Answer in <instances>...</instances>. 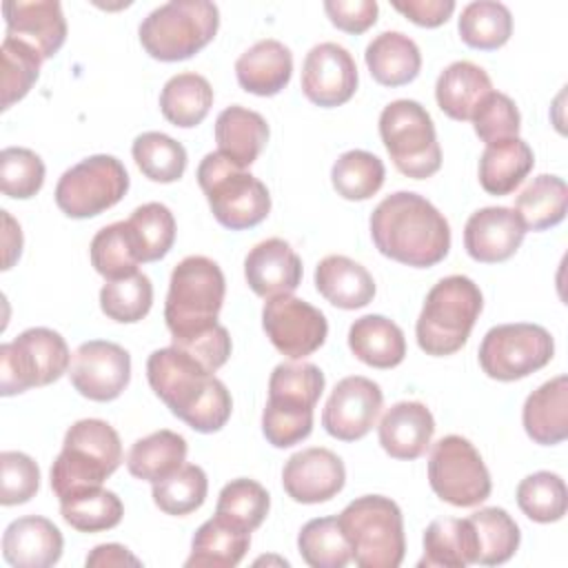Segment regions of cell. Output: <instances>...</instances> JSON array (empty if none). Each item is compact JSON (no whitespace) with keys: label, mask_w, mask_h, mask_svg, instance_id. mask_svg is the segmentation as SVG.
<instances>
[{"label":"cell","mask_w":568,"mask_h":568,"mask_svg":"<svg viewBox=\"0 0 568 568\" xmlns=\"http://www.w3.org/2000/svg\"><path fill=\"white\" fill-rule=\"evenodd\" d=\"M146 379L169 410L197 433H217L231 417L233 399L224 382L173 344L149 355Z\"/></svg>","instance_id":"cell-1"},{"label":"cell","mask_w":568,"mask_h":568,"mask_svg":"<svg viewBox=\"0 0 568 568\" xmlns=\"http://www.w3.org/2000/svg\"><path fill=\"white\" fill-rule=\"evenodd\" d=\"M371 237L382 255L415 268L435 266L450 251L448 220L413 191L390 193L375 206Z\"/></svg>","instance_id":"cell-2"},{"label":"cell","mask_w":568,"mask_h":568,"mask_svg":"<svg viewBox=\"0 0 568 568\" xmlns=\"http://www.w3.org/2000/svg\"><path fill=\"white\" fill-rule=\"evenodd\" d=\"M122 464L118 430L104 419H78L69 426L62 450L51 466V490L60 501L87 490L102 488V481Z\"/></svg>","instance_id":"cell-3"},{"label":"cell","mask_w":568,"mask_h":568,"mask_svg":"<svg viewBox=\"0 0 568 568\" xmlns=\"http://www.w3.org/2000/svg\"><path fill=\"white\" fill-rule=\"evenodd\" d=\"M481 308V291L470 277H442L428 291L415 324L419 348L433 357L457 353L468 342Z\"/></svg>","instance_id":"cell-4"},{"label":"cell","mask_w":568,"mask_h":568,"mask_svg":"<svg viewBox=\"0 0 568 568\" xmlns=\"http://www.w3.org/2000/svg\"><path fill=\"white\" fill-rule=\"evenodd\" d=\"M224 293V273L211 257L189 255L175 264L164 302V320L171 339L180 342L215 326Z\"/></svg>","instance_id":"cell-5"},{"label":"cell","mask_w":568,"mask_h":568,"mask_svg":"<svg viewBox=\"0 0 568 568\" xmlns=\"http://www.w3.org/2000/svg\"><path fill=\"white\" fill-rule=\"evenodd\" d=\"M337 521L351 546V559L359 568H397L404 561V517L390 497H357Z\"/></svg>","instance_id":"cell-6"},{"label":"cell","mask_w":568,"mask_h":568,"mask_svg":"<svg viewBox=\"0 0 568 568\" xmlns=\"http://www.w3.org/2000/svg\"><path fill=\"white\" fill-rule=\"evenodd\" d=\"M217 27V4L209 0H171L140 22L138 36L151 58L178 62L202 51L215 38Z\"/></svg>","instance_id":"cell-7"},{"label":"cell","mask_w":568,"mask_h":568,"mask_svg":"<svg viewBox=\"0 0 568 568\" xmlns=\"http://www.w3.org/2000/svg\"><path fill=\"white\" fill-rule=\"evenodd\" d=\"M197 184L206 195L213 217L231 231L253 229L264 222L271 211L266 184L217 151L202 158Z\"/></svg>","instance_id":"cell-8"},{"label":"cell","mask_w":568,"mask_h":568,"mask_svg":"<svg viewBox=\"0 0 568 568\" xmlns=\"http://www.w3.org/2000/svg\"><path fill=\"white\" fill-rule=\"evenodd\" d=\"M379 135L402 175L424 180L439 171L442 149L435 124L417 100L388 102L379 115Z\"/></svg>","instance_id":"cell-9"},{"label":"cell","mask_w":568,"mask_h":568,"mask_svg":"<svg viewBox=\"0 0 568 568\" xmlns=\"http://www.w3.org/2000/svg\"><path fill=\"white\" fill-rule=\"evenodd\" d=\"M71 366L64 337L44 326L22 331L0 346V395L11 397L29 388L58 382Z\"/></svg>","instance_id":"cell-10"},{"label":"cell","mask_w":568,"mask_h":568,"mask_svg":"<svg viewBox=\"0 0 568 568\" xmlns=\"http://www.w3.org/2000/svg\"><path fill=\"white\" fill-rule=\"evenodd\" d=\"M129 191L124 164L106 153L89 155L67 169L55 184L58 209L75 220H87L115 206Z\"/></svg>","instance_id":"cell-11"},{"label":"cell","mask_w":568,"mask_h":568,"mask_svg":"<svg viewBox=\"0 0 568 568\" xmlns=\"http://www.w3.org/2000/svg\"><path fill=\"white\" fill-rule=\"evenodd\" d=\"M428 484L442 501L457 508H473L486 501L493 490L479 450L462 435H446L433 444Z\"/></svg>","instance_id":"cell-12"},{"label":"cell","mask_w":568,"mask_h":568,"mask_svg":"<svg viewBox=\"0 0 568 568\" xmlns=\"http://www.w3.org/2000/svg\"><path fill=\"white\" fill-rule=\"evenodd\" d=\"M555 355L552 335L528 322L497 324L479 344V366L497 382L524 379L535 371H541Z\"/></svg>","instance_id":"cell-13"},{"label":"cell","mask_w":568,"mask_h":568,"mask_svg":"<svg viewBox=\"0 0 568 568\" xmlns=\"http://www.w3.org/2000/svg\"><path fill=\"white\" fill-rule=\"evenodd\" d=\"M262 328L271 344L288 359L313 355L328 335L324 313L293 295L266 300L262 308Z\"/></svg>","instance_id":"cell-14"},{"label":"cell","mask_w":568,"mask_h":568,"mask_svg":"<svg viewBox=\"0 0 568 568\" xmlns=\"http://www.w3.org/2000/svg\"><path fill=\"white\" fill-rule=\"evenodd\" d=\"M69 379L91 402L118 399L131 379V355L115 342L89 339L75 348Z\"/></svg>","instance_id":"cell-15"},{"label":"cell","mask_w":568,"mask_h":568,"mask_svg":"<svg viewBox=\"0 0 568 568\" xmlns=\"http://www.w3.org/2000/svg\"><path fill=\"white\" fill-rule=\"evenodd\" d=\"M382 404L384 395L377 382L362 375L344 377L326 399L322 426L339 442H357L375 426Z\"/></svg>","instance_id":"cell-16"},{"label":"cell","mask_w":568,"mask_h":568,"mask_svg":"<svg viewBox=\"0 0 568 568\" xmlns=\"http://www.w3.org/2000/svg\"><path fill=\"white\" fill-rule=\"evenodd\" d=\"M357 64L337 42L315 44L302 64L304 95L324 109L346 104L357 91Z\"/></svg>","instance_id":"cell-17"},{"label":"cell","mask_w":568,"mask_h":568,"mask_svg":"<svg viewBox=\"0 0 568 568\" xmlns=\"http://www.w3.org/2000/svg\"><path fill=\"white\" fill-rule=\"evenodd\" d=\"M344 462L322 446L297 450L282 468V486L297 504L328 501L344 488Z\"/></svg>","instance_id":"cell-18"},{"label":"cell","mask_w":568,"mask_h":568,"mask_svg":"<svg viewBox=\"0 0 568 568\" xmlns=\"http://www.w3.org/2000/svg\"><path fill=\"white\" fill-rule=\"evenodd\" d=\"M7 38L31 47L42 60L53 58L67 40V20L58 0H11L2 4Z\"/></svg>","instance_id":"cell-19"},{"label":"cell","mask_w":568,"mask_h":568,"mask_svg":"<svg viewBox=\"0 0 568 568\" xmlns=\"http://www.w3.org/2000/svg\"><path fill=\"white\" fill-rule=\"evenodd\" d=\"M526 229L515 209L484 206L475 211L464 226V248L481 264L510 260L521 246Z\"/></svg>","instance_id":"cell-20"},{"label":"cell","mask_w":568,"mask_h":568,"mask_svg":"<svg viewBox=\"0 0 568 568\" xmlns=\"http://www.w3.org/2000/svg\"><path fill=\"white\" fill-rule=\"evenodd\" d=\"M244 277L251 291L264 300L291 295L302 282V260L288 242L268 237L248 251Z\"/></svg>","instance_id":"cell-21"},{"label":"cell","mask_w":568,"mask_h":568,"mask_svg":"<svg viewBox=\"0 0 568 568\" xmlns=\"http://www.w3.org/2000/svg\"><path fill=\"white\" fill-rule=\"evenodd\" d=\"M62 548L60 528L40 515L13 519L2 535V557L16 568H49L60 561Z\"/></svg>","instance_id":"cell-22"},{"label":"cell","mask_w":568,"mask_h":568,"mask_svg":"<svg viewBox=\"0 0 568 568\" xmlns=\"http://www.w3.org/2000/svg\"><path fill=\"white\" fill-rule=\"evenodd\" d=\"M433 435L435 419L422 402L393 404L377 426V437L386 455L406 462L422 457L430 446Z\"/></svg>","instance_id":"cell-23"},{"label":"cell","mask_w":568,"mask_h":568,"mask_svg":"<svg viewBox=\"0 0 568 568\" xmlns=\"http://www.w3.org/2000/svg\"><path fill=\"white\" fill-rule=\"evenodd\" d=\"M293 53L280 40L266 38L248 47L235 62L240 87L253 95H277L291 80Z\"/></svg>","instance_id":"cell-24"},{"label":"cell","mask_w":568,"mask_h":568,"mask_svg":"<svg viewBox=\"0 0 568 568\" xmlns=\"http://www.w3.org/2000/svg\"><path fill=\"white\" fill-rule=\"evenodd\" d=\"M526 435L541 446L561 444L568 437V377L557 375L532 390L521 410Z\"/></svg>","instance_id":"cell-25"},{"label":"cell","mask_w":568,"mask_h":568,"mask_svg":"<svg viewBox=\"0 0 568 568\" xmlns=\"http://www.w3.org/2000/svg\"><path fill=\"white\" fill-rule=\"evenodd\" d=\"M251 546V530L222 517L213 515L206 519L191 539V555L186 568H233L237 566Z\"/></svg>","instance_id":"cell-26"},{"label":"cell","mask_w":568,"mask_h":568,"mask_svg":"<svg viewBox=\"0 0 568 568\" xmlns=\"http://www.w3.org/2000/svg\"><path fill=\"white\" fill-rule=\"evenodd\" d=\"M315 288L320 295L344 311H355L373 302L375 280L359 262L346 255H326L315 266Z\"/></svg>","instance_id":"cell-27"},{"label":"cell","mask_w":568,"mask_h":568,"mask_svg":"<svg viewBox=\"0 0 568 568\" xmlns=\"http://www.w3.org/2000/svg\"><path fill=\"white\" fill-rule=\"evenodd\" d=\"M215 142L220 155L246 169L268 142V124L257 111L231 104L215 120Z\"/></svg>","instance_id":"cell-28"},{"label":"cell","mask_w":568,"mask_h":568,"mask_svg":"<svg viewBox=\"0 0 568 568\" xmlns=\"http://www.w3.org/2000/svg\"><path fill=\"white\" fill-rule=\"evenodd\" d=\"M373 80L382 87H404L419 75L422 53L415 40L402 31H382L364 53Z\"/></svg>","instance_id":"cell-29"},{"label":"cell","mask_w":568,"mask_h":568,"mask_svg":"<svg viewBox=\"0 0 568 568\" xmlns=\"http://www.w3.org/2000/svg\"><path fill=\"white\" fill-rule=\"evenodd\" d=\"M493 91L488 73L470 60L450 62L435 82L437 106L453 120L466 122L477 104Z\"/></svg>","instance_id":"cell-30"},{"label":"cell","mask_w":568,"mask_h":568,"mask_svg":"<svg viewBox=\"0 0 568 568\" xmlns=\"http://www.w3.org/2000/svg\"><path fill=\"white\" fill-rule=\"evenodd\" d=\"M535 153L526 140L508 138L486 144L479 158V184L490 195H510L532 171Z\"/></svg>","instance_id":"cell-31"},{"label":"cell","mask_w":568,"mask_h":568,"mask_svg":"<svg viewBox=\"0 0 568 568\" xmlns=\"http://www.w3.org/2000/svg\"><path fill=\"white\" fill-rule=\"evenodd\" d=\"M348 348L373 368H395L406 357L404 331L384 315H362L348 328Z\"/></svg>","instance_id":"cell-32"},{"label":"cell","mask_w":568,"mask_h":568,"mask_svg":"<svg viewBox=\"0 0 568 568\" xmlns=\"http://www.w3.org/2000/svg\"><path fill=\"white\" fill-rule=\"evenodd\" d=\"M477 546L473 526L466 519L444 517L433 519L424 530V557L419 559V568L424 566H442V568H464L475 564Z\"/></svg>","instance_id":"cell-33"},{"label":"cell","mask_w":568,"mask_h":568,"mask_svg":"<svg viewBox=\"0 0 568 568\" xmlns=\"http://www.w3.org/2000/svg\"><path fill=\"white\" fill-rule=\"evenodd\" d=\"M186 439L169 428L140 437L126 455V468L135 479L158 481L186 462Z\"/></svg>","instance_id":"cell-34"},{"label":"cell","mask_w":568,"mask_h":568,"mask_svg":"<svg viewBox=\"0 0 568 568\" xmlns=\"http://www.w3.org/2000/svg\"><path fill=\"white\" fill-rule=\"evenodd\" d=\"M213 106V89L200 73H178L160 91L162 115L180 129L197 126Z\"/></svg>","instance_id":"cell-35"},{"label":"cell","mask_w":568,"mask_h":568,"mask_svg":"<svg viewBox=\"0 0 568 568\" xmlns=\"http://www.w3.org/2000/svg\"><path fill=\"white\" fill-rule=\"evenodd\" d=\"M568 186L559 175L532 178L515 200V211L526 231H546L566 217Z\"/></svg>","instance_id":"cell-36"},{"label":"cell","mask_w":568,"mask_h":568,"mask_svg":"<svg viewBox=\"0 0 568 568\" xmlns=\"http://www.w3.org/2000/svg\"><path fill=\"white\" fill-rule=\"evenodd\" d=\"M475 535L477 557L475 564L479 566H499L506 564L519 548L521 532L517 521L497 506L479 508L468 517Z\"/></svg>","instance_id":"cell-37"},{"label":"cell","mask_w":568,"mask_h":568,"mask_svg":"<svg viewBox=\"0 0 568 568\" xmlns=\"http://www.w3.org/2000/svg\"><path fill=\"white\" fill-rule=\"evenodd\" d=\"M457 29L464 44L479 51H493L510 40L513 13L504 2L475 0L462 9Z\"/></svg>","instance_id":"cell-38"},{"label":"cell","mask_w":568,"mask_h":568,"mask_svg":"<svg viewBox=\"0 0 568 568\" xmlns=\"http://www.w3.org/2000/svg\"><path fill=\"white\" fill-rule=\"evenodd\" d=\"M133 160L151 182H178L186 171V149L162 131L140 133L131 144Z\"/></svg>","instance_id":"cell-39"},{"label":"cell","mask_w":568,"mask_h":568,"mask_svg":"<svg viewBox=\"0 0 568 568\" xmlns=\"http://www.w3.org/2000/svg\"><path fill=\"white\" fill-rule=\"evenodd\" d=\"M126 224L135 244L138 260L142 264L162 260L175 242V217L171 209L160 202H146L138 206Z\"/></svg>","instance_id":"cell-40"},{"label":"cell","mask_w":568,"mask_h":568,"mask_svg":"<svg viewBox=\"0 0 568 568\" xmlns=\"http://www.w3.org/2000/svg\"><path fill=\"white\" fill-rule=\"evenodd\" d=\"M384 178V162L377 155L362 149L342 153L331 169L333 189L337 191V195L353 202L373 197L382 189Z\"/></svg>","instance_id":"cell-41"},{"label":"cell","mask_w":568,"mask_h":568,"mask_svg":"<svg viewBox=\"0 0 568 568\" xmlns=\"http://www.w3.org/2000/svg\"><path fill=\"white\" fill-rule=\"evenodd\" d=\"M91 266L109 282L138 273V253L126 220L102 226L89 246Z\"/></svg>","instance_id":"cell-42"},{"label":"cell","mask_w":568,"mask_h":568,"mask_svg":"<svg viewBox=\"0 0 568 568\" xmlns=\"http://www.w3.org/2000/svg\"><path fill=\"white\" fill-rule=\"evenodd\" d=\"M209 493L206 473L195 464H182L171 475L153 481V504L173 517H184L197 510Z\"/></svg>","instance_id":"cell-43"},{"label":"cell","mask_w":568,"mask_h":568,"mask_svg":"<svg viewBox=\"0 0 568 568\" xmlns=\"http://www.w3.org/2000/svg\"><path fill=\"white\" fill-rule=\"evenodd\" d=\"M515 497L519 510L537 524L559 521L568 508L566 481L561 479V475L550 470H537L524 477L517 486Z\"/></svg>","instance_id":"cell-44"},{"label":"cell","mask_w":568,"mask_h":568,"mask_svg":"<svg viewBox=\"0 0 568 568\" xmlns=\"http://www.w3.org/2000/svg\"><path fill=\"white\" fill-rule=\"evenodd\" d=\"M302 559L311 568H344L351 561V546L337 517H315L297 535Z\"/></svg>","instance_id":"cell-45"},{"label":"cell","mask_w":568,"mask_h":568,"mask_svg":"<svg viewBox=\"0 0 568 568\" xmlns=\"http://www.w3.org/2000/svg\"><path fill=\"white\" fill-rule=\"evenodd\" d=\"M60 515L80 532H102L122 521L124 506L113 490L95 488L60 501Z\"/></svg>","instance_id":"cell-46"},{"label":"cell","mask_w":568,"mask_h":568,"mask_svg":"<svg viewBox=\"0 0 568 568\" xmlns=\"http://www.w3.org/2000/svg\"><path fill=\"white\" fill-rule=\"evenodd\" d=\"M153 304V284L149 275L133 273L120 280H109L100 291L102 313L120 324H135L149 315Z\"/></svg>","instance_id":"cell-47"},{"label":"cell","mask_w":568,"mask_h":568,"mask_svg":"<svg viewBox=\"0 0 568 568\" xmlns=\"http://www.w3.org/2000/svg\"><path fill=\"white\" fill-rule=\"evenodd\" d=\"M271 508V497L266 488L248 477L231 479L217 495L215 513L248 528L251 532L262 526Z\"/></svg>","instance_id":"cell-48"},{"label":"cell","mask_w":568,"mask_h":568,"mask_svg":"<svg viewBox=\"0 0 568 568\" xmlns=\"http://www.w3.org/2000/svg\"><path fill=\"white\" fill-rule=\"evenodd\" d=\"M324 373L311 362H282L268 377V397L315 408L324 393Z\"/></svg>","instance_id":"cell-49"},{"label":"cell","mask_w":568,"mask_h":568,"mask_svg":"<svg viewBox=\"0 0 568 568\" xmlns=\"http://www.w3.org/2000/svg\"><path fill=\"white\" fill-rule=\"evenodd\" d=\"M2 58V109L22 100L36 84L42 67V58L20 40L7 38L0 47Z\"/></svg>","instance_id":"cell-50"},{"label":"cell","mask_w":568,"mask_h":568,"mask_svg":"<svg viewBox=\"0 0 568 568\" xmlns=\"http://www.w3.org/2000/svg\"><path fill=\"white\" fill-rule=\"evenodd\" d=\"M44 184L42 158L24 146H7L0 151V186L13 200L33 197Z\"/></svg>","instance_id":"cell-51"},{"label":"cell","mask_w":568,"mask_h":568,"mask_svg":"<svg viewBox=\"0 0 568 568\" xmlns=\"http://www.w3.org/2000/svg\"><path fill=\"white\" fill-rule=\"evenodd\" d=\"M313 430V408L280 399L266 402L262 410V433L275 448H291L306 439Z\"/></svg>","instance_id":"cell-52"},{"label":"cell","mask_w":568,"mask_h":568,"mask_svg":"<svg viewBox=\"0 0 568 568\" xmlns=\"http://www.w3.org/2000/svg\"><path fill=\"white\" fill-rule=\"evenodd\" d=\"M473 129L477 138L486 144L517 138L519 126H521V115L517 104L499 91H490L475 109L473 118Z\"/></svg>","instance_id":"cell-53"},{"label":"cell","mask_w":568,"mask_h":568,"mask_svg":"<svg viewBox=\"0 0 568 568\" xmlns=\"http://www.w3.org/2000/svg\"><path fill=\"white\" fill-rule=\"evenodd\" d=\"M40 488V468L33 457L20 450L0 453V504L18 506L36 497Z\"/></svg>","instance_id":"cell-54"},{"label":"cell","mask_w":568,"mask_h":568,"mask_svg":"<svg viewBox=\"0 0 568 568\" xmlns=\"http://www.w3.org/2000/svg\"><path fill=\"white\" fill-rule=\"evenodd\" d=\"M173 346L186 351L191 357H195L209 373H215L217 368H222L231 355V335L229 331L217 322L215 326L193 335V337H186V339H180V342H173Z\"/></svg>","instance_id":"cell-55"},{"label":"cell","mask_w":568,"mask_h":568,"mask_svg":"<svg viewBox=\"0 0 568 568\" xmlns=\"http://www.w3.org/2000/svg\"><path fill=\"white\" fill-rule=\"evenodd\" d=\"M324 11L339 31L357 36L377 22L379 7L375 0H326Z\"/></svg>","instance_id":"cell-56"},{"label":"cell","mask_w":568,"mask_h":568,"mask_svg":"<svg viewBox=\"0 0 568 568\" xmlns=\"http://www.w3.org/2000/svg\"><path fill=\"white\" fill-rule=\"evenodd\" d=\"M393 9H397L419 27L435 29L453 16L455 2L453 0H406V2H393Z\"/></svg>","instance_id":"cell-57"},{"label":"cell","mask_w":568,"mask_h":568,"mask_svg":"<svg viewBox=\"0 0 568 568\" xmlns=\"http://www.w3.org/2000/svg\"><path fill=\"white\" fill-rule=\"evenodd\" d=\"M87 568H120V566H140L142 561L122 544H100L87 555Z\"/></svg>","instance_id":"cell-58"},{"label":"cell","mask_w":568,"mask_h":568,"mask_svg":"<svg viewBox=\"0 0 568 568\" xmlns=\"http://www.w3.org/2000/svg\"><path fill=\"white\" fill-rule=\"evenodd\" d=\"M2 220H4V235H2L4 262H2V268L7 271V268L13 266V262L22 253V231H20V224L7 211H2Z\"/></svg>","instance_id":"cell-59"}]
</instances>
